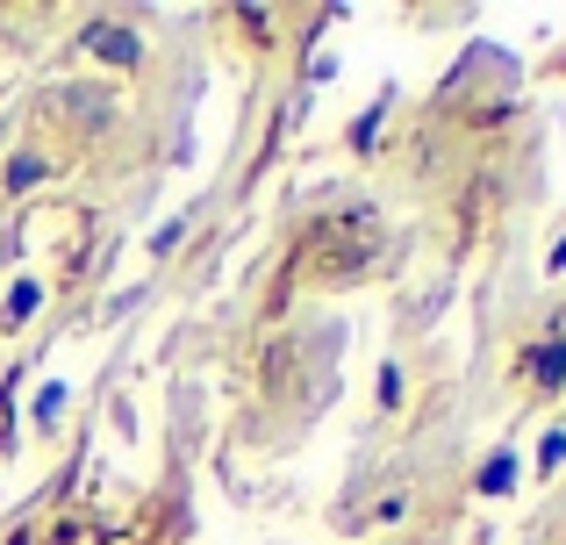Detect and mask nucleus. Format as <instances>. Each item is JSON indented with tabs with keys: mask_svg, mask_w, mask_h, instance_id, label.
<instances>
[{
	"mask_svg": "<svg viewBox=\"0 0 566 545\" xmlns=\"http://www.w3.org/2000/svg\"><path fill=\"white\" fill-rule=\"evenodd\" d=\"M43 180V158H14L8 166V187H36Z\"/></svg>",
	"mask_w": 566,
	"mask_h": 545,
	"instance_id": "7",
	"label": "nucleus"
},
{
	"mask_svg": "<svg viewBox=\"0 0 566 545\" xmlns=\"http://www.w3.org/2000/svg\"><path fill=\"white\" fill-rule=\"evenodd\" d=\"M553 273H566V238H559V244H553Z\"/></svg>",
	"mask_w": 566,
	"mask_h": 545,
	"instance_id": "9",
	"label": "nucleus"
},
{
	"mask_svg": "<svg viewBox=\"0 0 566 545\" xmlns=\"http://www.w3.org/2000/svg\"><path fill=\"white\" fill-rule=\"evenodd\" d=\"M516 489V452L502 446V452H488L481 460V474H473V495H510Z\"/></svg>",
	"mask_w": 566,
	"mask_h": 545,
	"instance_id": "2",
	"label": "nucleus"
},
{
	"mask_svg": "<svg viewBox=\"0 0 566 545\" xmlns=\"http://www.w3.org/2000/svg\"><path fill=\"white\" fill-rule=\"evenodd\" d=\"M36 302H43V287H36V280H22V287H14V294H8V316H14V323H22V316H29V308H36Z\"/></svg>",
	"mask_w": 566,
	"mask_h": 545,
	"instance_id": "4",
	"label": "nucleus"
},
{
	"mask_svg": "<svg viewBox=\"0 0 566 545\" xmlns=\"http://www.w3.org/2000/svg\"><path fill=\"white\" fill-rule=\"evenodd\" d=\"M86 43H94L101 57H115V65H137V36H129V29H94Z\"/></svg>",
	"mask_w": 566,
	"mask_h": 545,
	"instance_id": "3",
	"label": "nucleus"
},
{
	"mask_svg": "<svg viewBox=\"0 0 566 545\" xmlns=\"http://www.w3.org/2000/svg\"><path fill=\"white\" fill-rule=\"evenodd\" d=\"M559 460H566V431H553V438H545V452H538V467H545V474H553Z\"/></svg>",
	"mask_w": 566,
	"mask_h": 545,
	"instance_id": "8",
	"label": "nucleus"
},
{
	"mask_svg": "<svg viewBox=\"0 0 566 545\" xmlns=\"http://www.w3.org/2000/svg\"><path fill=\"white\" fill-rule=\"evenodd\" d=\"M380 115H387V101H380V108H366V115H359V129H352V144H359V151H374V137H380Z\"/></svg>",
	"mask_w": 566,
	"mask_h": 545,
	"instance_id": "5",
	"label": "nucleus"
},
{
	"mask_svg": "<svg viewBox=\"0 0 566 545\" xmlns=\"http://www.w3.org/2000/svg\"><path fill=\"white\" fill-rule=\"evenodd\" d=\"M57 409H65V388H57V380H51V388L36 395V423H43V431H51V417H57Z\"/></svg>",
	"mask_w": 566,
	"mask_h": 545,
	"instance_id": "6",
	"label": "nucleus"
},
{
	"mask_svg": "<svg viewBox=\"0 0 566 545\" xmlns=\"http://www.w3.org/2000/svg\"><path fill=\"white\" fill-rule=\"evenodd\" d=\"M524 374L538 380V388H566V337H545V345L524 352Z\"/></svg>",
	"mask_w": 566,
	"mask_h": 545,
	"instance_id": "1",
	"label": "nucleus"
}]
</instances>
